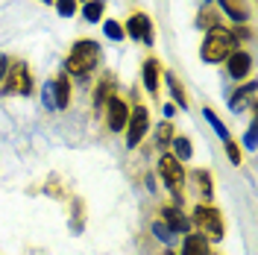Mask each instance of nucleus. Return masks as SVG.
<instances>
[{"instance_id": "nucleus-1", "label": "nucleus", "mask_w": 258, "mask_h": 255, "mask_svg": "<svg viewBox=\"0 0 258 255\" xmlns=\"http://www.w3.org/2000/svg\"><path fill=\"white\" fill-rule=\"evenodd\" d=\"M97 62H100V44H97L94 38H80V41H74V47L68 53L64 74L77 77V80H85L97 68Z\"/></svg>"}, {"instance_id": "nucleus-2", "label": "nucleus", "mask_w": 258, "mask_h": 255, "mask_svg": "<svg viewBox=\"0 0 258 255\" xmlns=\"http://www.w3.org/2000/svg\"><path fill=\"white\" fill-rule=\"evenodd\" d=\"M235 47H241V44L235 41L232 30L220 24V27L206 30V38H203V44H200V59L206 65H217V62H223Z\"/></svg>"}, {"instance_id": "nucleus-3", "label": "nucleus", "mask_w": 258, "mask_h": 255, "mask_svg": "<svg viewBox=\"0 0 258 255\" xmlns=\"http://www.w3.org/2000/svg\"><path fill=\"white\" fill-rule=\"evenodd\" d=\"M0 85H3V94H6V97H27V94H32L30 65L21 62V59H9L6 77H3Z\"/></svg>"}, {"instance_id": "nucleus-4", "label": "nucleus", "mask_w": 258, "mask_h": 255, "mask_svg": "<svg viewBox=\"0 0 258 255\" xmlns=\"http://www.w3.org/2000/svg\"><path fill=\"white\" fill-rule=\"evenodd\" d=\"M191 217H194V226H197L209 240H223V235H226L223 217H220V211L211 206V203H200V206H194Z\"/></svg>"}, {"instance_id": "nucleus-5", "label": "nucleus", "mask_w": 258, "mask_h": 255, "mask_svg": "<svg viewBox=\"0 0 258 255\" xmlns=\"http://www.w3.org/2000/svg\"><path fill=\"white\" fill-rule=\"evenodd\" d=\"M159 176H161V182L167 185V191L176 197V203H182V188H185V179H188V173H185V164H182L176 156H170V153H161V159H159Z\"/></svg>"}, {"instance_id": "nucleus-6", "label": "nucleus", "mask_w": 258, "mask_h": 255, "mask_svg": "<svg viewBox=\"0 0 258 255\" xmlns=\"http://www.w3.org/2000/svg\"><path fill=\"white\" fill-rule=\"evenodd\" d=\"M147 132H150V109L147 106L129 109V120H126V147L129 150H135L138 144L144 141Z\"/></svg>"}, {"instance_id": "nucleus-7", "label": "nucleus", "mask_w": 258, "mask_h": 255, "mask_svg": "<svg viewBox=\"0 0 258 255\" xmlns=\"http://www.w3.org/2000/svg\"><path fill=\"white\" fill-rule=\"evenodd\" d=\"M123 30H126V35L132 38V41H138V44H144V47H153V21H150V15H144V12H132V15L126 18V24H123Z\"/></svg>"}, {"instance_id": "nucleus-8", "label": "nucleus", "mask_w": 258, "mask_h": 255, "mask_svg": "<svg viewBox=\"0 0 258 255\" xmlns=\"http://www.w3.org/2000/svg\"><path fill=\"white\" fill-rule=\"evenodd\" d=\"M129 120V103L120 94H112L106 103V126L109 132H123Z\"/></svg>"}, {"instance_id": "nucleus-9", "label": "nucleus", "mask_w": 258, "mask_h": 255, "mask_svg": "<svg viewBox=\"0 0 258 255\" xmlns=\"http://www.w3.org/2000/svg\"><path fill=\"white\" fill-rule=\"evenodd\" d=\"M223 62H226L229 77L241 82V80H246V77H249V71H252V53H249V50H243V47H235Z\"/></svg>"}, {"instance_id": "nucleus-10", "label": "nucleus", "mask_w": 258, "mask_h": 255, "mask_svg": "<svg viewBox=\"0 0 258 255\" xmlns=\"http://www.w3.org/2000/svg\"><path fill=\"white\" fill-rule=\"evenodd\" d=\"M161 223L167 226L173 235H188V232H191V217H188L185 211H179L176 206L161 208Z\"/></svg>"}, {"instance_id": "nucleus-11", "label": "nucleus", "mask_w": 258, "mask_h": 255, "mask_svg": "<svg viewBox=\"0 0 258 255\" xmlns=\"http://www.w3.org/2000/svg\"><path fill=\"white\" fill-rule=\"evenodd\" d=\"M255 91H258V88H255V82L249 80L246 85H243V88H238L235 94L229 97V109H232L235 114L246 112V109H255Z\"/></svg>"}, {"instance_id": "nucleus-12", "label": "nucleus", "mask_w": 258, "mask_h": 255, "mask_svg": "<svg viewBox=\"0 0 258 255\" xmlns=\"http://www.w3.org/2000/svg\"><path fill=\"white\" fill-rule=\"evenodd\" d=\"M141 80H144V88L150 94H159V85H161V65L156 56H150L144 65H141Z\"/></svg>"}, {"instance_id": "nucleus-13", "label": "nucleus", "mask_w": 258, "mask_h": 255, "mask_svg": "<svg viewBox=\"0 0 258 255\" xmlns=\"http://www.w3.org/2000/svg\"><path fill=\"white\" fill-rule=\"evenodd\" d=\"M182 255H211V240L203 232H188L182 240Z\"/></svg>"}, {"instance_id": "nucleus-14", "label": "nucleus", "mask_w": 258, "mask_h": 255, "mask_svg": "<svg viewBox=\"0 0 258 255\" xmlns=\"http://www.w3.org/2000/svg\"><path fill=\"white\" fill-rule=\"evenodd\" d=\"M161 77H164V82H167V91H170V97H173V106L182 109V112H188L191 106H188L185 88H182V82L176 80V74H173V71H161Z\"/></svg>"}, {"instance_id": "nucleus-15", "label": "nucleus", "mask_w": 258, "mask_h": 255, "mask_svg": "<svg viewBox=\"0 0 258 255\" xmlns=\"http://www.w3.org/2000/svg\"><path fill=\"white\" fill-rule=\"evenodd\" d=\"M220 9H223L235 24H246L249 15H252V9H249V3H246V0H220Z\"/></svg>"}, {"instance_id": "nucleus-16", "label": "nucleus", "mask_w": 258, "mask_h": 255, "mask_svg": "<svg viewBox=\"0 0 258 255\" xmlns=\"http://www.w3.org/2000/svg\"><path fill=\"white\" fill-rule=\"evenodd\" d=\"M191 179L197 182V191H200V197H203V203H211V200H214V179H211L209 170L200 167V170L191 173Z\"/></svg>"}, {"instance_id": "nucleus-17", "label": "nucleus", "mask_w": 258, "mask_h": 255, "mask_svg": "<svg viewBox=\"0 0 258 255\" xmlns=\"http://www.w3.org/2000/svg\"><path fill=\"white\" fill-rule=\"evenodd\" d=\"M53 94H56V109H68L71 106V77L59 74L53 80Z\"/></svg>"}, {"instance_id": "nucleus-18", "label": "nucleus", "mask_w": 258, "mask_h": 255, "mask_svg": "<svg viewBox=\"0 0 258 255\" xmlns=\"http://www.w3.org/2000/svg\"><path fill=\"white\" fill-rule=\"evenodd\" d=\"M220 24H223V18L214 9V3H203V9L197 12V27L200 30H211V27H220Z\"/></svg>"}, {"instance_id": "nucleus-19", "label": "nucleus", "mask_w": 258, "mask_h": 255, "mask_svg": "<svg viewBox=\"0 0 258 255\" xmlns=\"http://www.w3.org/2000/svg\"><path fill=\"white\" fill-rule=\"evenodd\" d=\"M170 147H173V156H176L179 161H191L194 144H191L188 135H173V138H170Z\"/></svg>"}, {"instance_id": "nucleus-20", "label": "nucleus", "mask_w": 258, "mask_h": 255, "mask_svg": "<svg viewBox=\"0 0 258 255\" xmlns=\"http://www.w3.org/2000/svg\"><path fill=\"white\" fill-rule=\"evenodd\" d=\"M117 94L114 91V80L112 77H106L103 82H97V88H94V109H103L106 103H109V97Z\"/></svg>"}, {"instance_id": "nucleus-21", "label": "nucleus", "mask_w": 258, "mask_h": 255, "mask_svg": "<svg viewBox=\"0 0 258 255\" xmlns=\"http://www.w3.org/2000/svg\"><path fill=\"white\" fill-rule=\"evenodd\" d=\"M80 12L88 24H100L103 21V12H106V0H85V6H82Z\"/></svg>"}, {"instance_id": "nucleus-22", "label": "nucleus", "mask_w": 258, "mask_h": 255, "mask_svg": "<svg viewBox=\"0 0 258 255\" xmlns=\"http://www.w3.org/2000/svg\"><path fill=\"white\" fill-rule=\"evenodd\" d=\"M203 117L209 120V126L214 129V132H217V138H220V141H229V138H232V132L226 129V123L220 120V117H217V112H214L211 106H206V109H203Z\"/></svg>"}, {"instance_id": "nucleus-23", "label": "nucleus", "mask_w": 258, "mask_h": 255, "mask_svg": "<svg viewBox=\"0 0 258 255\" xmlns=\"http://www.w3.org/2000/svg\"><path fill=\"white\" fill-rule=\"evenodd\" d=\"M173 135H176V132H173V123H170V120H161L159 126H156V135H153V138H156V147H159L161 153L170 147V138H173Z\"/></svg>"}, {"instance_id": "nucleus-24", "label": "nucleus", "mask_w": 258, "mask_h": 255, "mask_svg": "<svg viewBox=\"0 0 258 255\" xmlns=\"http://www.w3.org/2000/svg\"><path fill=\"white\" fill-rule=\"evenodd\" d=\"M100 24H103V32H106V38H109V41H123V38H126V30H123V24H120V21L103 18Z\"/></svg>"}, {"instance_id": "nucleus-25", "label": "nucleus", "mask_w": 258, "mask_h": 255, "mask_svg": "<svg viewBox=\"0 0 258 255\" xmlns=\"http://www.w3.org/2000/svg\"><path fill=\"white\" fill-rule=\"evenodd\" d=\"M53 6H56L59 18H74L80 12V3L77 0H53Z\"/></svg>"}, {"instance_id": "nucleus-26", "label": "nucleus", "mask_w": 258, "mask_h": 255, "mask_svg": "<svg viewBox=\"0 0 258 255\" xmlns=\"http://www.w3.org/2000/svg\"><path fill=\"white\" fill-rule=\"evenodd\" d=\"M153 235H156V238H159L161 243H164V246H170V243L176 240V235H173V232H170L167 226L161 223V220H156V223H153Z\"/></svg>"}, {"instance_id": "nucleus-27", "label": "nucleus", "mask_w": 258, "mask_h": 255, "mask_svg": "<svg viewBox=\"0 0 258 255\" xmlns=\"http://www.w3.org/2000/svg\"><path fill=\"white\" fill-rule=\"evenodd\" d=\"M41 103H44V109H56V94H53V80L44 82V88H41Z\"/></svg>"}, {"instance_id": "nucleus-28", "label": "nucleus", "mask_w": 258, "mask_h": 255, "mask_svg": "<svg viewBox=\"0 0 258 255\" xmlns=\"http://www.w3.org/2000/svg\"><path fill=\"white\" fill-rule=\"evenodd\" d=\"M226 144V156H229V161H232V164H241V147H238V144L232 141V138H229V141H223Z\"/></svg>"}, {"instance_id": "nucleus-29", "label": "nucleus", "mask_w": 258, "mask_h": 255, "mask_svg": "<svg viewBox=\"0 0 258 255\" xmlns=\"http://www.w3.org/2000/svg\"><path fill=\"white\" fill-rule=\"evenodd\" d=\"M243 147H246V150H255V147H258V141H255V120H252L249 129L243 132Z\"/></svg>"}, {"instance_id": "nucleus-30", "label": "nucleus", "mask_w": 258, "mask_h": 255, "mask_svg": "<svg viewBox=\"0 0 258 255\" xmlns=\"http://www.w3.org/2000/svg\"><path fill=\"white\" fill-rule=\"evenodd\" d=\"M6 68H9V56L0 53V82H3V77H6Z\"/></svg>"}, {"instance_id": "nucleus-31", "label": "nucleus", "mask_w": 258, "mask_h": 255, "mask_svg": "<svg viewBox=\"0 0 258 255\" xmlns=\"http://www.w3.org/2000/svg\"><path fill=\"white\" fill-rule=\"evenodd\" d=\"M173 114H176V106L173 103H164V120H170Z\"/></svg>"}, {"instance_id": "nucleus-32", "label": "nucleus", "mask_w": 258, "mask_h": 255, "mask_svg": "<svg viewBox=\"0 0 258 255\" xmlns=\"http://www.w3.org/2000/svg\"><path fill=\"white\" fill-rule=\"evenodd\" d=\"M164 255H176V252H173V249H170V246H167V252H164Z\"/></svg>"}, {"instance_id": "nucleus-33", "label": "nucleus", "mask_w": 258, "mask_h": 255, "mask_svg": "<svg viewBox=\"0 0 258 255\" xmlns=\"http://www.w3.org/2000/svg\"><path fill=\"white\" fill-rule=\"evenodd\" d=\"M38 3H47V6H50V3H53V0H38Z\"/></svg>"}, {"instance_id": "nucleus-34", "label": "nucleus", "mask_w": 258, "mask_h": 255, "mask_svg": "<svg viewBox=\"0 0 258 255\" xmlns=\"http://www.w3.org/2000/svg\"><path fill=\"white\" fill-rule=\"evenodd\" d=\"M203 3H214V0H203Z\"/></svg>"}]
</instances>
